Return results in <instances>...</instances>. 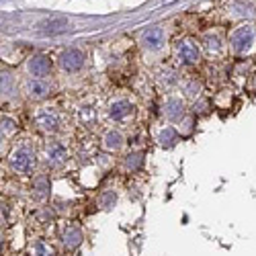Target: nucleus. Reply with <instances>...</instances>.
Segmentation results:
<instances>
[{
  "instance_id": "obj_19",
  "label": "nucleus",
  "mask_w": 256,
  "mask_h": 256,
  "mask_svg": "<svg viewBox=\"0 0 256 256\" xmlns=\"http://www.w3.org/2000/svg\"><path fill=\"white\" fill-rule=\"evenodd\" d=\"M182 90H184V94L186 96H199V92H201V84L193 78V80H186L184 84H182Z\"/></svg>"
},
{
  "instance_id": "obj_4",
  "label": "nucleus",
  "mask_w": 256,
  "mask_h": 256,
  "mask_svg": "<svg viewBox=\"0 0 256 256\" xmlns=\"http://www.w3.org/2000/svg\"><path fill=\"white\" fill-rule=\"evenodd\" d=\"M33 121L44 134H58L62 130V113L56 109V106H39V109L33 113Z\"/></svg>"
},
{
  "instance_id": "obj_2",
  "label": "nucleus",
  "mask_w": 256,
  "mask_h": 256,
  "mask_svg": "<svg viewBox=\"0 0 256 256\" xmlns=\"http://www.w3.org/2000/svg\"><path fill=\"white\" fill-rule=\"evenodd\" d=\"M20 94L31 102H41L54 94V84L50 78H25L20 82Z\"/></svg>"
},
{
  "instance_id": "obj_15",
  "label": "nucleus",
  "mask_w": 256,
  "mask_h": 256,
  "mask_svg": "<svg viewBox=\"0 0 256 256\" xmlns=\"http://www.w3.org/2000/svg\"><path fill=\"white\" fill-rule=\"evenodd\" d=\"M76 121H78V125L92 127L94 121H96V111L92 109V106H78L76 109Z\"/></svg>"
},
{
  "instance_id": "obj_18",
  "label": "nucleus",
  "mask_w": 256,
  "mask_h": 256,
  "mask_svg": "<svg viewBox=\"0 0 256 256\" xmlns=\"http://www.w3.org/2000/svg\"><path fill=\"white\" fill-rule=\"evenodd\" d=\"M0 130H2L8 138L18 130V123H16V119L14 117H10V115H0Z\"/></svg>"
},
{
  "instance_id": "obj_8",
  "label": "nucleus",
  "mask_w": 256,
  "mask_h": 256,
  "mask_svg": "<svg viewBox=\"0 0 256 256\" xmlns=\"http://www.w3.org/2000/svg\"><path fill=\"white\" fill-rule=\"evenodd\" d=\"M106 115H109V119L113 123H125L136 115V104H134V100L125 98V96L115 98L106 106Z\"/></svg>"
},
{
  "instance_id": "obj_14",
  "label": "nucleus",
  "mask_w": 256,
  "mask_h": 256,
  "mask_svg": "<svg viewBox=\"0 0 256 256\" xmlns=\"http://www.w3.org/2000/svg\"><path fill=\"white\" fill-rule=\"evenodd\" d=\"M201 48L209 54V56H218L224 52V39L218 31H207L201 39Z\"/></svg>"
},
{
  "instance_id": "obj_3",
  "label": "nucleus",
  "mask_w": 256,
  "mask_h": 256,
  "mask_svg": "<svg viewBox=\"0 0 256 256\" xmlns=\"http://www.w3.org/2000/svg\"><path fill=\"white\" fill-rule=\"evenodd\" d=\"M256 44V29L252 25H240L230 33V48L234 54L244 56Z\"/></svg>"
},
{
  "instance_id": "obj_21",
  "label": "nucleus",
  "mask_w": 256,
  "mask_h": 256,
  "mask_svg": "<svg viewBox=\"0 0 256 256\" xmlns=\"http://www.w3.org/2000/svg\"><path fill=\"white\" fill-rule=\"evenodd\" d=\"M6 152H8V136L0 130V158H2Z\"/></svg>"
},
{
  "instance_id": "obj_7",
  "label": "nucleus",
  "mask_w": 256,
  "mask_h": 256,
  "mask_svg": "<svg viewBox=\"0 0 256 256\" xmlns=\"http://www.w3.org/2000/svg\"><path fill=\"white\" fill-rule=\"evenodd\" d=\"M84 64H86V54H84L80 48H66L58 56V66L68 74L80 72L84 68Z\"/></svg>"
},
{
  "instance_id": "obj_16",
  "label": "nucleus",
  "mask_w": 256,
  "mask_h": 256,
  "mask_svg": "<svg viewBox=\"0 0 256 256\" xmlns=\"http://www.w3.org/2000/svg\"><path fill=\"white\" fill-rule=\"evenodd\" d=\"M31 256H56V250L52 244H48L46 240H37L31 246Z\"/></svg>"
},
{
  "instance_id": "obj_13",
  "label": "nucleus",
  "mask_w": 256,
  "mask_h": 256,
  "mask_svg": "<svg viewBox=\"0 0 256 256\" xmlns=\"http://www.w3.org/2000/svg\"><path fill=\"white\" fill-rule=\"evenodd\" d=\"M123 146H125V136L119 132V130H106L102 134V150L106 152H121L123 150Z\"/></svg>"
},
{
  "instance_id": "obj_22",
  "label": "nucleus",
  "mask_w": 256,
  "mask_h": 256,
  "mask_svg": "<svg viewBox=\"0 0 256 256\" xmlns=\"http://www.w3.org/2000/svg\"><path fill=\"white\" fill-rule=\"evenodd\" d=\"M138 164H142V154H134V156H130V160H127V166H138Z\"/></svg>"
},
{
  "instance_id": "obj_10",
  "label": "nucleus",
  "mask_w": 256,
  "mask_h": 256,
  "mask_svg": "<svg viewBox=\"0 0 256 256\" xmlns=\"http://www.w3.org/2000/svg\"><path fill=\"white\" fill-rule=\"evenodd\" d=\"M162 113L164 117L170 121V123H180L186 115V104H184V98L178 96V94H170L164 104H162Z\"/></svg>"
},
{
  "instance_id": "obj_20",
  "label": "nucleus",
  "mask_w": 256,
  "mask_h": 256,
  "mask_svg": "<svg viewBox=\"0 0 256 256\" xmlns=\"http://www.w3.org/2000/svg\"><path fill=\"white\" fill-rule=\"evenodd\" d=\"M46 27L50 31H64V29H68V20H52V23H46Z\"/></svg>"
},
{
  "instance_id": "obj_6",
  "label": "nucleus",
  "mask_w": 256,
  "mask_h": 256,
  "mask_svg": "<svg viewBox=\"0 0 256 256\" xmlns=\"http://www.w3.org/2000/svg\"><path fill=\"white\" fill-rule=\"evenodd\" d=\"M25 72L29 78H50L54 72V62L46 54H33L25 62Z\"/></svg>"
},
{
  "instance_id": "obj_23",
  "label": "nucleus",
  "mask_w": 256,
  "mask_h": 256,
  "mask_svg": "<svg viewBox=\"0 0 256 256\" xmlns=\"http://www.w3.org/2000/svg\"><path fill=\"white\" fill-rule=\"evenodd\" d=\"M2 246H4V238H2V234H0V252H2Z\"/></svg>"
},
{
  "instance_id": "obj_5",
  "label": "nucleus",
  "mask_w": 256,
  "mask_h": 256,
  "mask_svg": "<svg viewBox=\"0 0 256 256\" xmlns=\"http://www.w3.org/2000/svg\"><path fill=\"white\" fill-rule=\"evenodd\" d=\"M201 46L197 44L195 39H190V37H184L180 41H176V46H174V58L176 62L180 64V66H197V64L201 62Z\"/></svg>"
},
{
  "instance_id": "obj_9",
  "label": "nucleus",
  "mask_w": 256,
  "mask_h": 256,
  "mask_svg": "<svg viewBox=\"0 0 256 256\" xmlns=\"http://www.w3.org/2000/svg\"><path fill=\"white\" fill-rule=\"evenodd\" d=\"M140 44H142V48H144L146 52L156 54V52L164 50V46H166V31H164L160 25L146 29V31L142 33Z\"/></svg>"
},
{
  "instance_id": "obj_17",
  "label": "nucleus",
  "mask_w": 256,
  "mask_h": 256,
  "mask_svg": "<svg viewBox=\"0 0 256 256\" xmlns=\"http://www.w3.org/2000/svg\"><path fill=\"white\" fill-rule=\"evenodd\" d=\"M176 138H178V134L174 132V127H170V125H166L164 130L158 134V142H160V146H172L174 142H176Z\"/></svg>"
},
{
  "instance_id": "obj_12",
  "label": "nucleus",
  "mask_w": 256,
  "mask_h": 256,
  "mask_svg": "<svg viewBox=\"0 0 256 256\" xmlns=\"http://www.w3.org/2000/svg\"><path fill=\"white\" fill-rule=\"evenodd\" d=\"M60 240L66 250H76L84 242V232L76 224H66L60 232Z\"/></svg>"
},
{
  "instance_id": "obj_11",
  "label": "nucleus",
  "mask_w": 256,
  "mask_h": 256,
  "mask_svg": "<svg viewBox=\"0 0 256 256\" xmlns=\"http://www.w3.org/2000/svg\"><path fill=\"white\" fill-rule=\"evenodd\" d=\"M41 158H44V162L48 166H62L64 162L68 160V150L66 146H64L62 142L58 140H52L44 146V154H41Z\"/></svg>"
},
{
  "instance_id": "obj_1",
  "label": "nucleus",
  "mask_w": 256,
  "mask_h": 256,
  "mask_svg": "<svg viewBox=\"0 0 256 256\" xmlns=\"http://www.w3.org/2000/svg\"><path fill=\"white\" fill-rule=\"evenodd\" d=\"M37 162H39L37 152L29 142H20V144L12 146L10 152L6 154V164L14 174H23V176L33 174L37 168Z\"/></svg>"
}]
</instances>
